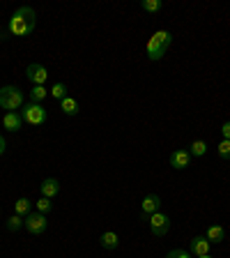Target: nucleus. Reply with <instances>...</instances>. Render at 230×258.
Returning <instances> with one entry per match:
<instances>
[{
  "label": "nucleus",
  "instance_id": "f257e3e1",
  "mask_svg": "<svg viewBox=\"0 0 230 258\" xmlns=\"http://www.w3.org/2000/svg\"><path fill=\"white\" fill-rule=\"evenodd\" d=\"M37 26V14L35 10L28 5L16 7L14 14L10 16V23H7V32L14 35V37H28Z\"/></svg>",
  "mask_w": 230,
  "mask_h": 258
},
{
  "label": "nucleus",
  "instance_id": "f03ea898",
  "mask_svg": "<svg viewBox=\"0 0 230 258\" xmlns=\"http://www.w3.org/2000/svg\"><path fill=\"white\" fill-rule=\"evenodd\" d=\"M0 108H5L7 113L23 108V92L19 90L16 86L0 88Z\"/></svg>",
  "mask_w": 230,
  "mask_h": 258
},
{
  "label": "nucleus",
  "instance_id": "7ed1b4c3",
  "mask_svg": "<svg viewBox=\"0 0 230 258\" xmlns=\"http://www.w3.org/2000/svg\"><path fill=\"white\" fill-rule=\"evenodd\" d=\"M23 122L32 124V127H39V124L46 122V108L42 104H35V102H28L23 104V113H21Z\"/></svg>",
  "mask_w": 230,
  "mask_h": 258
},
{
  "label": "nucleus",
  "instance_id": "20e7f679",
  "mask_svg": "<svg viewBox=\"0 0 230 258\" xmlns=\"http://www.w3.org/2000/svg\"><path fill=\"white\" fill-rule=\"evenodd\" d=\"M46 215H42V212H30L28 217H23V228H26L30 235H42L44 231H46Z\"/></svg>",
  "mask_w": 230,
  "mask_h": 258
},
{
  "label": "nucleus",
  "instance_id": "39448f33",
  "mask_svg": "<svg viewBox=\"0 0 230 258\" xmlns=\"http://www.w3.org/2000/svg\"><path fill=\"white\" fill-rule=\"evenodd\" d=\"M147 224H150L152 235H157V237L168 235V231H171V217L164 215V212H155V215L147 219Z\"/></svg>",
  "mask_w": 230,
  "mask_h": 258
},
{
  "label": "nucleus",
  "instance_id": "423d86ee",
  "mask_svg": "<svg viewBox=\"0 0 230 258\" xmlns=\"http://www.w3.org/2000/svg\"><path fill=\"white\" fill-rule=\"evenodd\" d=\"M26 79L30 81L32 86H44L48 81V72L42 62H30L26 67Z\"/></svg>",
  "mask_w": 230,
  "mask_h": 258
},
{
  "label": "nucleus",
  "instance_id": "0eeeda50",
  "mask_svg": "<svg viewBox=\"0 0 230 258\" xmlns=\"http://www.w3.org/2000/svg\"><path fill=\"white\" fill-rule=\"evenodd\" d=\"M189 164H191V155H189V150L177 148V150L171 152V166L175 168V171H184V168H189Z\"/></svg>",
  "mask_w": 230,
  "mask_h": 258
},
{
  "label": "nucleus",
  "instance_id": "6e6552de",
  "mask_svg": "<svg viewBox=\"0 0 230 258\" xmlns=\"http://www.w3.org/2000/svg\"><path fill=\"white\" fill-rule=\"evenodd\" d=\"M161 208V199L157 196V194H147L143 199V203H140V212H143V219H150L155 212H159Z\"/></svg>",
  "mask_w": 230,
  "mask_h": 258
},
{
  "label": "nucleus",
  "instance_id": "1a4fd4ad",
  "mask_svg": "<svg viewBox=\"0 0 230 258\" xmlns=\"http://www.w3.org/2000/svg\"><path fill=\"white\" fill-rule=\"evenodd\" d=\"M209 240L205 235H196L191 242H189V251L193 253V256H207L209 253Z\"/></svg>",
  "mask_w": 230,
  "mask_h": 258
},
{
  "label": "nucleus",
  "instance_id": "9d476101",
  "mask_svg": "<svg viewBox=\"0 0 230 258\" xmlns=\"http://www.w3.org/2000/svg\"><path fill=\"white\" fill-rule=\"evenodd\" d=\"M166 51H168V48L164 46V44H161L159 39L155 37V35H152L150 42H147V58L155 60V62H159V60L164 58V55H166Z\"/></svg>",
  "mask_w": 230,
  "mask_h": 258
},
{
  "label": "nucleus",
  "instance_id": "9b49d317",
  "mask_svg": "<svg viewBox=\"0 0 230 258\" xmlns=\"http://www.w3.org/2000/svg\"><path fill=\"white\" fill-rule=\"evenodd\" d=\"M3 127L7 129V132H21L23 129V118L19 111H10L5 113V118H3Z\"/></svg>",
  "mask_w": 230,
  "mask_h": 258
},
{
  "label": "nucleus",
  "instance_id": "f8f14e48",
  "mask_svg": "<svg viewBox=\"0 0 230 258\" xmlns=\"http://www.w3.org/2000/svg\"><path fill=\"white\" fill-rule=\"evenodd\" d=\"M39 191H42V196H46V199H53V196L60 194V182L55 177H46L42 182V187H39Z\"/></svg>",
  "mask_w": 230,
  "mask_h": 258
},
{
  "label": "nucleus",
  "instance_id": "ddd939ff",
  "mask_svg": "<svg viewBox=\"0 0 230 258\" xmlns=\"http://www.w3.org/2000/svg\"><path fill=\"white\" fill-rule=\"evenodd\" d=\"M209 240V244H221V242L225 240V228L221 224H212L207 228V235H205Z\"/></svg>",
  "mask_w": 230,
  "mask_h": 258
},
{
  "label": "nucleus",
  "instance_id": "4468645a",
  "mask_svg": "<svg viewBox=\"0 0 230 258\" xmlns=\"http://www.w3.org/2000/svg\"><path fill=\"white\" fill-rule=\"evenodd\" d=\"M99 244H102L104 249H108V251L118 249V247H120V237H118V233H113V231L102 233V237H99Z\"/></svg>",
  "mask_w": 230,
  "mask_h": 258
},
{
  "label": "nucleus",
  "instance_id": "2eb2a0df",
  "mask_svg": "<svg viewBox=\"0 0 230 258\" xmlns=\"http://www.w3.org/2000/svg\"><path fill=\"white\" fill-rule=\"evenodd\" d=\"M60 111H62L64 115H69V118H71V115H76V113H79V102H76L74 97L67 95L62 102H60Z\"/></svg>",
  "mask_w": 230,
  "mask_h": 258
},
{
  "label": "nucleus",
  "instance_id": "dca6fc26",
  "mask_svg": "<svg viewBox=\"0 0 230 258\" xmlns=\"http://www.w3.org/2000/svg\"><path fill=\"white\" fill-rule=\"evenodd\" d=\"M32 210V203L26 199V196H21V199L14 203V215H21V217H28Z\"/></svg>",
  "mask_w": 230,
  "mask_h": 258
},
{
  "label": "nucleus",
  "instance_id": "f3484780",
  "mask_svg": "<svg viewBox=\"0 0 230 258\" xmlns=\"http://www.w3.org/2000/svg\"><path fill=\"white\" fill-rule=\"evenodd\" d=\"M30 95V102H35V104H42L44 99L48 97V90L44 86H32V90L28 92Z\"/></svg>",
  "mask_w": 230,
  "mask_h": 258
},
{
  "label": "nucleus",
  "instance_id": "a211bd4d",
  "mask_svg": "<svg viewBox=\"0 0 230 258\" xmlns=\"http://www.w3.org/2000/svg\"><path fill=\"white\" fill-rule=\"evenodd\" d=\"M205 152H207V143H205V141H193L191 145H189V155L191 157H203Z\"/></svg>",
  "mask_w": 230,
  "mask_h": 258
},
{
  "label": "nucleus",
  "instance_id": "6ab92c4d",
  "mask_svg": "<svg viewBox=\"0 0 230 258\" xmlns=\"http://www.w3.org/2000/svg\"><path fill=\"white\" fill-rule=\"evenodd\" d=\"M140 7H143L147 14H157V12L164 7V3H161V0H143V3H140Z\"/></svg>",
  "mask_w": 230,
  "mask_h": 258
},
{
  "label": "nucleus",
  "instance_id": "aec40b11",
  "mask_svg": "<svg viewBox=\"0 0 230 258\" xmlns=\"http://www.w3.org/2000/svg\"><path fill=\"white\" fill-rule=\"evenodd\" d=\"M35 208H37V212H42V215H48V212L53 210V203H51V199H46V196H39Z\"/></svg>",
  "mask_w": 230,
  "mask_h": 258
},
{
  "label": "nucleus",
  "instance_id": "412c9836",
  "mask_svg": "<svg viewBox=\"0 0 230 258\" xmlns=\"http://www.w3.org/2000/svg\"><path fill=\"white\" fill-rule=\"evenodd\" d=\"M48 95L55 97L58 102H62L64 97H67V86H64V83H55V86L51 88V90H48Z\"/></svg>",
  "mask_w": 230,
  "mask_h": 258
},
{
  "label": "nucleus",
  "instance_id": "4be33fe9",
  "mask_svg": "<svg viewBox=\"0 0 230 258\" xmlns=\"http://www.w3.org/2000/svg\"><path fill=\"white\" fill-rule=\"evenodd\" d=\"M7 231H12V233H16L19 228H23V217L21 215H12L10 219H7Z\"/></svg>",
  "mask_w": 230,
  "mask_h": 258
},
{
  "label": "nucleus",
  "instance_id": "5701e85b",
  "mask_svg": "<svg viewBox=\"0 0 230 258\" xmlns=\"http://www.w3.org/2000/svg\"><path fill=\"white\" fill-rule=\"evenodd\" d=\"M155 37L159 39V42L164 44L166 48H171V44H173V35H171L168 30H157V32H155Z\"/></svg>",
  "mask_w": 230,
  "mask_h": 258
},
{
  "label": "nucleus",
  "instance_id": "b1692460",
  "mask_svg": "<svg viewBox=\"0 0 230 258\" xmlns=\"http://www.w3.org/2000/svg\"><path fill=\"white\" fill-rule=\"evenodd\" d=\"M216 152H219L221 159H230V141L223 139L219 145H216Z\"/></svg>",
  "mask_w": 230,
  "mask_h": 258
},
{
  "label": "nucleus",
  "instance_id": "393cba45",
  "mask_svg": "<svg viewBox=\"0 0 230 258\" xmlns=\"http://www.w3.org/2000/svg\"><path fill=\"white\" fill-rule=\"evenodd\" d=\"M166 258H189V253L184 251V249H171Z\"/></svg>",
  "mask_w": 230,
  "mask_h": 258
},
{
  "label": "nucleus",
  "instance_id": "a878e982",
  "mask_svg": "<svg viewBox=\"0 0 230 258\" xmlns=\"http://www.w3.org/2000/svg\"><path fill=\"white\" fill-rule=\"evenodd\" d=\"M221 134H223V139L230 141V120H225V122L221 124Z\"/></svg>",
  "mask_w": 230,
  "mask_h": 258
},
{
  "label": "nucleus",
  "instance_id": "bb28decb",
  "mask_svg": "<svg viewBox=\"0 0 230 258\" xmlns=\"http://www.w3.org/2000/svg\"><path fill=\"white\" fill-rule=\"evenodd\" d=\"M5 148H7V143H5V136H0V155L5 152Z\"/></svg>",
  "mask_w": 230,
  "mask_h": 258
},
{
  "label": "nucleus",
  "instance_id": "cd10ccee",
  "mask_svg": "<svg viewBox=\"0 0 230 258\" xmlns=\"http://www.w3.org/2000/svg\"><path fill=\"white\" fill-rule=\"evenodd\" d=\"M196 258H212V256H209V253H207V256H196Z\"/></svg>",
  "mask_w": 230,
  "mask_h": 258
},
{
  "label": "nucleus",
  "instance_id": "c85d7f7f",
  "mask_svg": "<svg viewBox=\"0 0 230 258\" xmlns=\"http://www.w3.org/2000/svg\"><path fill=\"white\" fill-rule=\"evenodd\" d=\"M0 215H3V210H0Z\"/></svg>",
  "mask_w": 230,
  "mask_h": 258
}]
</instances>
